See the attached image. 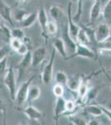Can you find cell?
<instances>
[{
	"mask_svg": "<svg viewBox=\"0 0 111 125\" xmlns=\"http://www.w3.org/2000/svg\"><path fill=\"white\" fill-rule=\"evenodd\" d=\"M17 79H16V75L14 73L13 65H10L9 68H7L6 73L4 74V78H3V83L5 86L9 89L10 97L12 100L14 101L15 99V94L17 91Z\"/></svg>",
	"mask_w": 111,
	"mask_h": 125,
	"instance_id": "obj_1",
	"label": "cell"
},
{
	"mask_svg": "<svg viewBox=\"0 0 111 125\" xmlns=\"http://www.w3.org/2000/svg\"><path fill=\"white\" fill-rule=\"evenodd\" d=\"M33 78H34V76H32V77L30 78L28 80L23 83L19 86V88L17 89L14 101L16 102V104H17V105H19V106L23 105L24 103L26 102V100H27L28 89H29V87H30V85H31Z\"/></svg>",
	"mask_w": 111,
	"mask_h": 125,
	"instance_id": "obj_2",
	"label": "cell"
},
{
	"mask_svg": "<svg viewBox=\"0 0 111 125\" xmlns=\"http://www.w3.org/2000/svg\"><path fill=\"white\" fill-rule=\"evenodd\" d=\"M55 60V49L52 51V53L46 66L44 67L42 73V80L44 84H49L51 81L52 74H53V63Z\"/></svg>",
	"mask_w": 111,
	"mask_h": 125,
	"instance_id": "obj_3",
	"label": "cell"
},
{
	"mask_svg": "<svg viewBox=\"0 0 111 125\" xmlns=\"http://www.w3.org/2000/svg\"><path fill=\"white\" fill-rule=\"evenodd\" d=\"M72 2H70L68 4V10H67V19H68V23H67V28H68V32L70 37L73 39L75 41L76 39V36L80 30L79 26L75 23L73 18H72Z\"/></svg>",
	"mask_w": 111,
	"mask_h": 125,
	"instance_id": "obj_4",
	"label": "cell"
},
{
	"mask_svg": "<svg viewBox=\"0 0 111 125\" xmlns=\"http://www.w3.org/2000/svg\"><path fill=\"white\" fill-rule=\"evenodd\" d=\"M74 56L76 57H81L85 58H90V59H95V53L87 47L85 44H81L76 43V50H75Z\"/></svg>",
	"mask_w": 111,
	"mask_h": 125,
	"instance_id": "obj_5",
	"label": "cell"
},
{
	"mask_svg": "<svg viewBox=\"0 0 111 125\" xmlns=\"http://www.w3.org/2000/svg\"><path fill=\"white\" fill-rule=\"evenodd\" d=\"M0 16L12 27H14V21L12 18V8L6 4L3 0H0Z\"/></svg>",
	"mask_w": 111,
	"mask_h": 125,
	"instance_id": "obj_6",
	"label": "cell"
},
{
	"mask_svg": "<svg viewBox=\"0 0 111 125\" xmlns=\"http://www.w3.org/2000/svg\"><path fill=\"white\" fill-rule=\"evenodd\" d=\"M66 112V100L63 97H58L56 98L55 108H54V120L56 124H58L59 118Z\"/></svg>",
	"mask_w": 111,
	"mask_h": 125,
	"instance_id": "obj_7",
	"label": "cell"
},
{
	"mask_svg": "<svg viewBox=\"0 0 111 125\" xmlns=\"http://www.w3.org/2000/svg\"><path fill=\"white\" fill-rule=\"evenodd\" d=\"M46 54V49L44 47H38L32 52V66L37 67L44 61Z\"/></svg>",
	"mask_w": 111,
	"mask_h": 125,
	"instance_id": "obj_8",
	"label": "cell"
},
{
	"mask_svg": "<svg viewBox=\"0 0 111 125\" xmlns=\"http://www.w3.org/2000/svg\"><path fill=\"white\" fill-rule=\"evenodd\" d=\"M110 35V25L105 23H100L94 31V39L95 41L100 43L105 39L107 37Z\"/></svg>",
	"mask_w": 111,
	"mask_h": 125,
	"instance_id": "obj_9",
	"label": "cell"
},
{
	"mask_svg": "<svg viewBox=\"0 0 111 125\" xmlns=\"http://www.w3.org/2000/svg\"><path fill=\"white\" fill-rule=\"evenodd\" d=\"M37 21L39 23V25L42 29V36L46 39L47 38V31H46V24H47L48 19L47 15H46V12L43 7L40 8L37 12Z\"/></svg>",
	"mask_w": 111,
	"mask_h": 125,
	"instance_id": "obj_10",
	"label": "cell"
},
{
	"mask_svg": "<svg viewBox=\"0 0 111 125\" xmlns=\"http://www.w3.org/2000/svg\"><path fill=\"white\" fill-rule=\"evenodd\" d=\"M32 65V51L28 50V52L23 56V59L20 61L17 65V70H18V80L21 78V75H23L25 71L29 66Z\"/></svg>",
	"mask_w": 111,
	"mask_h": 125,
	"instance_id": "obj_11",
	"label": "cell"
},
{
	"mask_svg": "<svg viewBox=\"0 0 111 125\" xmlns=\"http://www.w3.org/2000/svg\"><path fill=\"white\" fill-rule=\"evenodd\" d=\"M23 113L25 114V115L27 116L28 118H30L31 120H34V121L40 120L42 115L41 111H39L37 108H36L35 107L32 106L31 104H29V105L24 108Z\"/></svg>",
	"mask_w": 111,
	"mask_h": 125,
	"instance_id": "obj_12",
	"label": "cell"
},
{
	"mask_svg": "<svg viewBox=\"0 0 111 125\" xmlns=\"http://www.w3.org/2000/svg\"><path fill=\"white\" fill-rule=\"evenodd\" d=\"M102 12L101 8V3L100 0H95L94 1L91 9L90 12V23H94L99 19L100 16V13Z\"/></svg>",
	"mask_w": 111,
	"mask_h": 125,
	"instance_id": "obj_13",
	"label": "cell"
},
{
	"mask_svg": "<svg viewBox=\"0 0 111 125\" xmlns=\"http://www.w3.org/2000/svg\"><path fill=\"white\" fill-rule=\"evenodd\" d=\"M37 19V12H33V13H28L23 20L20 22V27L22 29H27L33 25L34 23Z\"/></svg>",
	"mask_w": 111,
	"mask_h": 125,
	"instance_id": "obj_14",
	"label": "cell"
},
{
	"mask_svg": "<svg viewBox=\"0 0 111 125\" xmlns=\"http://www.w3.org/2000/svg\"><path fill=\"white\" fill-rule=\"evenodd\" d=\"M63 39L64 43H65L66 48H67L71 53H75L76 42H75V40L70 36L69 32H68L67 24H66V28L63 30V39Z\"/></svg>",
	"mask_w": 111,
	"mask_h": 125,
	"instance_id": "obj_15",
	"label": "cell"
},
{
	"mask_svg": "<svg viewBox=\"0 0 111 125\" xmlns=\"http://www.w3.org/2000/svg\"><path fill=\"white\" fill-rule=\"evenodd\" d=\"M52 44H53L54 49H55L60 56L66 58L67 52H66V45H65V43H64L63 39H62L61 38H56V39H53Z\"/></svg>",
	"mask_w": 111,
	"mask_h": 125,
	"instance_id": "obj_16",
	"label": "cell"
},
{
	"mask_svg": "<svg viewBox=\"0 0 111 125\" xmlns=\"http://www.w3.org/2000/svg\"><path fill=\"white\" fill-rule=\"evenodd\" d=\"M41 95V89L37 85H30L29 89L27 92V101L28 104H31L32 102L34 100H37L38 98Z\"/></svg>",
	"mask_w": 111,
	"mask_h": 125,
	"instance_id": "obj_17",
	"label": "cell"
},
{
	"mask_svg": "<svg viewBox=\"0 0 111 125\" xmlns=\"http://www.w3.org/2000/svg\"><path fill=\"white\" fill-rule=\"evenodd\" d=\"M85 112L86 114H90L94 118H97L103 115V112L100 108V105H95V104H89L85 107Z\"/></svg>",
	"mask_w": 111,
	"mask_h": 125,
	"instance_id": "obj_18",
	"label": "cell"
},
{
	"mask_svg": "<svg viewBox=\"0 0 111 125\" xmlns=\"http://www.w3.org/2000/svg\"><path fill=\"white\" fill-rule=\"evenodd\" d=\"M81 81V78L79 76H71V77H68L66 85L68 87L69 89L72 90V91H77Z\"/></svg>",
	"mask_w": 111,
	"mask_h": 125,
	"instance_id": "obj_19",
	"label": "cell"
},
{
	"mask_svg": "<svg viewBox=\"0 0 111 125\" xmlns=\"http://www.w3.org/2000/svg\"><path fill=\"white\" fill-rule=\"evenodd\" d=\"M0 37H1L3 41H4L7 43H9L10 40L12 39L11 29L7 25L3 23H2L1 27H0Z\"/></svg>",
	"mask_w": 111,
	"mask_h": 125,
	"instance_id": "obj_20",
	"label": "cell"
},
{
	"mask_svg": "<svg viewBox=\"0 0 111 125\" xmlns=\"http://www.w3.org/2000/svg\"><path fill=\"white\" fill-rule=\"evenodd\" d=\"M49 13L51 15V17L55 21H59L63 16V12H62L61 9L58 6L53 5L49 9Z\"/></svg>",
	"mask_w": 111,
	"mask_h": 125,
	"instance_id": "obj_21",
	"label": "cell"
},
{
	"mask_svg": "<svg viewBox=\"0 0 111 125\" xmlns=\"http://www.w3.org/2000/svg\"><path fill=\"white\" fill-rule=\"evenodd\" d=\"M102 15L107 24H111V0H108L106 4L102 9Z\"/></svg>",
	"mask_w": 111,
	"mask_h": 125,
	"instance_id": "obj_22",
	"label": "cell"
},
{
	"mask_svg": "<svg viewBox=\"0 0 111 125\" xmlns=\"http://www.w3.org/2000/svg\"><path fill=\"white\" fill-rule=\"evenodd\" d=\"M76 43H81V44H85V45H86L87 43H90V39H89L86 33L85 32L84 29H80V30H79L77 36H76Z\"/></svg>",
	"mask_w": 111,
	"mask_h": 125,
	"instance_id": "obj_23",
	"label": "cell"
},
{
	"mask_svg": "<svg viewBox=\"0 0 111 125\" xmlns=\"http://www.w3.org/2000/svg\"><path fill=\"white\" fill-rule=\"evenodd\" d=\"M27 13L28 12H27L26 10H24L23 9H16L15 11H13V13L12 12V18H13V21L20 23Z\"/></svg>",
	"mask_w": 111,
	"mask_h": 125,
	"instance_id": "obj_24",
	"label": "cell"
},
{
	"mask_svg": "<svg viewBox=\"0 0 111 125\" xmlns=\"http://www.w3.org/2000/svg\"><path fill=\"white\" fill-rule=\"evenodd\" d=\"M88 90H89V88H88L87 83H86L85 82L81 81V83H80V86H79V88L77 89L78 95L80 97V99H84V98H85Z\"/></svg>",
	"mask_w": 111,
	"mask_h": 125,
	"instance_id": "obj_25",
	"label": "cell"
},
{
	"mask_svg": "<svg viewBox=\"0 0 111 125\" xmlns=\"http://www.w3.org/2000/svg\"><path fill=\"white\" fill-rule=\"evenodd\" d=\"M67 75L66 74V73H64L63 71H58L56 72V75H55V80L57 83L62 84V85H66V81H67Z\"/></svg>",
	"mask_w": 111,
	"mask_h": 125,
	"instance_id": "obj_26",
	"label": "cell"
},
{
	"mask_svg": "<svg viewBox=\"0 0 111 125\" xmlns=\"http://www.w3.org/2000/svg\"><path fill=\"white\" fill-rule=\"evenodd\" d=\"M11 35L12 38H15V39H18L22 40L24 36H25V34H24V32L22 29V28L13 27V29H11Z\"/></svg>",
	"mask_w": 111,
	"mask_h": 125,
	"instance_id": "obj_27",
	"label": "cell"
},
{
	"mask_svg": "<svg viewBox=\"0 0 111 125\" xmlns=\"http://www.w3.org/2000/svg\"><path fill=\"white\" fill-rule=\"evenodd\" d=\"M52 93L56 98L58 97H63L64 95V85L60 83H56L52 88Z\"/></svg>",
	"mask_w": 111,
	"mask_h": 125,
	"instance_id": "obj_28",
	"label": "cell"
},
{
	"mask_svg": "<svg viewBox=\"0 0 111 125\" xmlns=\"http://www.w3.org/2000/svg\"><path fill=\"white\" fill-rule=\"evenodd\" d=\"M57 30H58V27L56 22L54 21L47 22V24H46V31H47V33L53 35V34H56L57 33Z\"/></svg>",
	"mask_w": 111,
	"mask_h": 125,
	"instance_id": "obj_29",
	"label": "cell"
},
{
	"mask_svg": "<svg viewBox=\"0 0 111 125\" xmlns=\"http://www.w3.org/2000/svg\"><path fill=\"white\" fill-rule=\"evenodd\" d=\"M99 47H100V48H101L102 50H104V51L111 49V35L107 37L103 41L100 42L99 43Z\"/></svg>",
	"mask_w": 111,
	"mask_h": 125,
	"instance_id": "obj_30",
	"label": "cell"
},
{
	"mask_svg": "<svg viewBox=\"0 0 111 125\" xmlns=\"http://www.w3.org/2000/svg\"><path fill=\"white\" fill-rule=\"evenodd\" d=\"M76 2H77V12L74 16H72V18H73L75 23H77L80 21V16L82 13V0H76Z\"/></svg>",
	"mask_w": 111,
	"mask_h": 125,
	"instance_id": "obj_31",
	"label": "cell"
},
{
	"mask_svg": "<svg viewBox=\"0 0 111 125\" xmlns=\"http://www.w3.org/2000/svg\"><path fill=\"white\" fill-rule=\"evenodd\" d=\"M22 40L18 39H15V38H12L11 40L9 42V46L11 48V49L14 50V51H17L18 49V48L20 47V45L22 44Z\"/></svg>",
	"mask_w": 111,
	"mask_h": 125,
	"instance_id": "obj_32",
	"label": "cell"
},
{
	"mask_svg": "<svg viewBox=\"0 0 111 125\" xmlns=\"http://www.w3.org/2000/svg\"><path fill=\"white\" fill-rule=\"evenodd\" d=\"M70 121L71 122V124H76V125H85L87 124V123H85L83 118H79L77 116H75V115H72L70 117Z\"/></svg>",
	"mask_w": 111,
	"mask_h": 125,
	"instance_id": "obj_33",
	"label": "cell"
},
{
	"mask_svg": "<svg viewBox=\"0 0 111 125\" xmlns=\"http://www.w3.org/2000/svg\"><path fill=\"white\" fill-rule=\"evenodd\" d=\"M10 51H11V48L8 47V46H3V47L0 48V61L2 59H3L4 58H7V56L9 55Z\"/></svg>",
	"mask_w": 111,
	"mask_h": 125,
	"instance_id": "obj_34",
	"label": "cell"
},
{
	"mask_svg": "<svg viewBox=\"0 0 111 125\" xmlns=\"http://www.w3.org/2000/svg\"><path fill=\"white\" fill-rule=\"evenodd\" d=\"M7 61L8 58H4L0 61V76L5 74L6 70H7Z\"/></svg>",
	"mask_w": 111,
	"mask_h": 125,
	"instance_id": "obj_35",
	"label": "cell"
},
{
	"mask_svg": "<svg viewBox=\"0 0 111 125\" xmlns=\"http://www.w3.org/2000/svg\"><path fill=\"white\" fill-rule=\"evenodd\" d=\"M28 50H30L29 48H28V47L27 45H26L25 43H22V44L20 45V47L18 48V49L16 51V53H18L19 55L21 56H23L24 54H26L28 52Z\"/></svg>",
	"mask_w": 111,
	"mask_h": 125,
	"instance_id": "obj_36",
	"label": "cell"
},
{
	"mask_svg": "<svg viewBox=\"0 0 111 125\" xmlns=\"http://www.w3.org/2000/svg\"><path fill=\"white\" fill-rule=\"evenodd\" d=\"M76 108V104L71 101V100H68V101H66V112H72V111L75 110Z\"/></svg>",
	"mask_w": 111,
	"mask_h": 125,
	"instance_id": "obj_37",
	"label": "cell"
},
{
	"mask_svg": "<svg viewBox=\"0 0 111 125\" xmlns=\"http://www.w3.org/2000/svg\"><path fill=\"white\" fill-rule=\"evenodd\" d=\"M100 108H101V110L103 112V114H104V115H105L111 122V111L109 110L108 108H105L104 105H100Z\"/></svg>",
	"mask_w": 111,
	"mask_h": 125,
	"instance_id": "obj_38",
	"label": "cell"
},
{
	"mask_svg": "<svg viewBox=\"0 0 111 125\" xmlns=\"http://www.w3.org/2000/svg\"><path fill=\"white\" fill-rule=\"evenodd\" d=\"M99 122H100L99 120L95 119V118H93V119H90V121H89V122L87 123V124H89V125H100V124H101Z\"/></svg>",
	"mask_w": 111,
	"mask_h": 125,
	"instance_id": "obj_39",
	"label": "cell"
},
{
	"mask_svg": "<svg viewBox=\"0 0 111 125\" xmlns=\"http://www.w3.org/2000/svg\"><path fill=\"white\" fill-rule=\"evenodd\" d=\"M0 114H5V107L3 104V102L2 99H0Z\"/></svg>",
	"mask_w": 111,
	"mask_h": 125,
	"instance_id": "obj_40",
	"label": "cell"
},
{
	"mask_svg": "<svg viewBox=\"0 0 111 125\" xmlns=\"http://www.w3.org/2000/svg\"><path fill=\"white\" fill-rule=\"evenodd\" d=\"M16 1L17 2V3H19V4L23 5V4H25L27 2H28V0H16Z\"/></svg>",
	"mask_w": 111,
	"mask_h": 125,
	"instance_id": "obj_41",
	"label": "cell"
},
{
	"mask_svg": "<svg viewBox=\"0 0 111 125\" xmlns=\"http://www.w3.org/2000/svg\"><path fill=\"white\" fill-rule=\"evenodd\" d=\"M104 106L105 107V108H108L109 110H110V111H111V101H110V102H108V103H107V104H105V105H104Z\"/></svg>",
	"mask_w": 111,
	"mask_h": 125,
	"instance_id": "obj_42",
	"label": "cell"
},
{
	"mask_svg": "<svg viewBox=\"0 0 111 125\" xmlns=\"http://www.w3.org/2000/svg\"><path fill=\"white\" fill-rule=\"evenodd\" d=\"M104 52H105L106 53H108L110 56H111V49H110V50H105Z\"/></svg>",
	"mask_w": 111,
	"mask_h": 125,
	"instance_id": "obj_43",
	"label": "cell"
},
{
	"mask_svg": "<svg viewBox=\"0 0 111 125\" xmlns=\"http://www.w3.org/2000/svg\"><path fill=\"white\" fill-rule=\"evenodd\" d=\"M75 1H76V0H70V2H75Z\"/></svg>",
	"mask_w": 111,
	"mask_h": 125,
	"instance_id": "obj_44",
	"label": "cell"
},
{
	"mask_svg": "<svg viewBox=\"0 0 111 125\" xmlns=\"http://www.w3.org/2000/svg\"><path fill=\"white\" fill-rule=\"evenodd\" d=\"M1 88H2V85H0V90H1Z\"/></svg>",
	"mask_w": 111,
	"mask_h": 125,
	"instance_id": "obj_45",
	"label": "cell"
},
{
	"mask_svg": "<svg viewBox=\"0 0 111 125\" xmlns=\"http://www.w3.org/2000/svg\"><path fill=\"white\" fill-rule=\"evenodd\" d=\"M1 25H2V23H1V22H0V27H1Z\"/></svg>",
	"mask_w": 111,
	"mask_h": 125,
	"instance_id": "obj_46",
	"label": "cell"
},
{
	"mask_svg": "<svg viewBox=\"0 0 111 125\" xmlns=\"http://www.w3.org/2000/svg\"><path fill=\"white\" fill-rule=\"evenodd\" d=\"M92 1H95V0H92Z\"/></svg>",
	"mask_w": 111,
	"mask_h": 125,
	"instance_id": "obj_47",
	"label": "cell"
},
{
	"mask_svg": "<svg viewBox=\"0 0 111 125\" xmlns=\"http://www.w3.org/2000/svg\"><path fill=\"white\" fill-rule=\"evenodd\" d=\"M110 86H111V83H110Z\"/></svg>",
	"mask_w": 111,
	"mask_h": 125,
	"instance_id": "obj_48",
	"label": "cell"
}]
</instances>
